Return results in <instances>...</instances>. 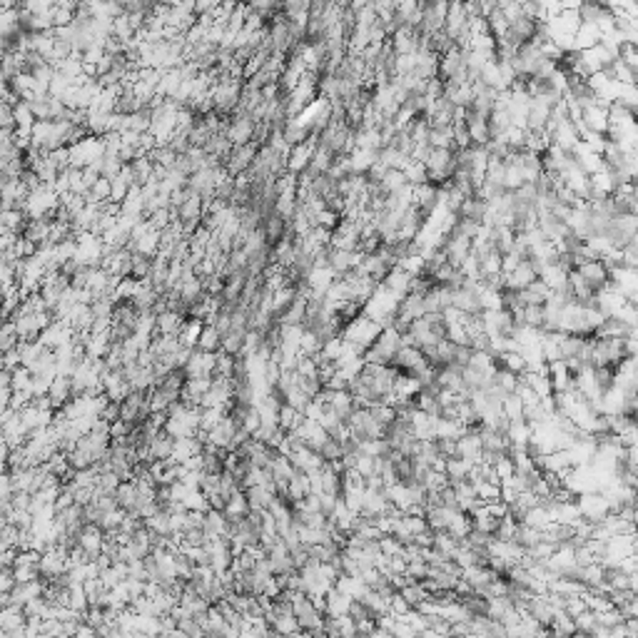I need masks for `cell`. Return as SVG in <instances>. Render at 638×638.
I'll use <instances>...</instances> for the list:
<instances>
[{"label":"cell","instance_id":"7402d4cb","mask_svg":"<svg viewBox=\"0 0 638 638\" xmlns=\"http://www.w3.org/2000/svg\"><path fill=\"white\" fill-rule=\"evenodd\" d=\"M252 509H250V501H247L245 491H240V494H235L230 501L225 504V516L230 519V524H240V521L250 519Z\"/></svg>","mask_w":638,"mask_h":638},{"label":"cell","instance_id":"6da1fadb","mask_svg":"<svg viewBox=\"0 0 638 638\" xmlns=\"http://www.w3.org/2000/svg\"><path fill=\"white\" fill-rule=\"evenodd\" d=\"M165 432L172 439H190L202 432V409L187 407L185 402H177L175 407L167 412Z\"/></svg>","mask_w":638,"mask_h":638},{"label":"cell","instance_id":"3957f363","mask_svg":"<svg viewBox=\"0 0 638 638\" xmlns=\"http://www.w3.org/2000/svg\"><path fill=\"white\" fill-rule=\"evenodd\" d=\"M60 207V195L53 190V187L40 185L38 190H33L28 195V202H25V212H28L30 220H40V217H55Z\"/></svg>","mask_w":638,"mask_h":638},{"label":"cell","instance_id":"e575fe53","mask_svg":"<svg viewBox=\"0 0 638 638\" xmlns=\"http://www.w3.org/2000/svg\"><path fill=\"white\" fill-rule=\"evenodd\" d=\"M225 417H227V409H220V407L202 409V432H205V434L212 432V429H215Z\"/></svg>","mask_w":638,"mask_h":638},{"label":"cell","instance_id":"5b68a950","mask_svg":"<svg viewBox=\"0 0 638 638\" xmlns=\"http://www.w3.org/2000/svg\"><path fill=\"white\" fill-rule=\"evenodd\" d=\"M70 569V551L65 546H50L43 556H40V576L43 581H55L65 576Z\"/></svg>","mask_w":638,"mask_h":638},{"label":"cell","instance_id":"603a6c76","mask_svg":"<svg viewBox=\"0 0 638 638\" xmlns=\"http://www.w3.org/2000/svg\"><path fill=\"white\" fill-rule=\"evenodd\" d=\"M397 315L412 319V322H417V319H422L424 315H427V302H424L422 295H414V292H409L407 297H404L402 302H399V310Z\"/></svg>","mask_w":638,"mask_h":638},{"label":"cell","instance_id":"2e32d148","mask_svg":"<svg viewBox=\"0 0 638 638\" xmlns=\"http://www.w3.org/2000/svg\"><path fill=\"white\" fill-rule=\"evenodd\" d=\"M210 387H212V379H187L185 389H182V402L187 407L202 409V402H205Z\"/></svg>","mask_w":638,"mask_h":638},{"label":"cell","instance_id":"277c9868","mask_svg":"<svg viewBox=\"0 0 638 638\" xmlns=\"http://www.w3.org/2000/svg\"><path fill=\"white\" fill-rule=\"evenodd\" d=\"M579 514L586 524H604L606 519L611 516V506L609 499L604 496V491H591V494H581L579 501Z\"/></svg>","mask_w":638,"mask_h":638},{"label":"cell","instance_id":"f35d334b","mask_svg":"<svg viewBox=\"0 0 638 638\" xmlns=\"http://www.w3.org/2000/svg\"><path fill=\"white\" fill-rule=\"evenodd\" d=\"M55 638H73V636H55Z\"/></svg>","mask_w":638,"mask_h":638},{"label":"cell","instance_id":"44dd1931","mask_svg":"<svg viewBox=\"0 0 638 638\" xmlns=\"http://www.w3.org/2000/svg\"><path fill=\"white\" fill-rule=\"evenodd\" d=\"M285 227H287V220L277 215V212L270 217H265V220H262V235H265L267 245L270 247L280 245V242L285 240Z\"/></svg>","mask_w":638,"mask_h":638},{"label":"cell","instance_id":"7a4b0ae2","mask_svg":"<svg viewBox=\"0 0 638 638\" xmlns=\"http://www.w3.org/2000/svg\"><path fill=\"white\" fill-rule=\"evenodd\" d=\"M290 594V601H292V611H295L297 616V624H300L302 631H307V634H315V631H322L324 629V621H327V614H324V609L317 604L312 596H307L305 591H287Z\"/></svg>","mask_w":638,"mask_h":638},{"label":"cell","instance_id":"83f0119b","mask_svg":"<svg viewBox=\"0 0 638 638\" xmlns=\"http://www.w3.org/2000/svg\"><path fill=\"white\" fill-rule=\"evenodd\" d=\"M297 297H300V290H297V287H292V285H287V287H282V290H277L275 295H272V312H275V317L280 319L282 315H285V312L297 302Z\"/></svg>","mask_w":638,"mask_h":638},{"label":"cell","instance_id":"f546056e","mask_svg":"<svg viewBox=\"0 0 638 638\" xmlns=\"http://www.w3.org/2000/svg\"><path fill=\"white\" fill-rule=\"evenodd\" d=\"M55 70H58L60 78L75 80V83H78L80 78H85V63H83V58H78V55H70V58L60 60V63L55 65Z\"/></svg>","mask_w":638,"mask_h":638},{"label":"cell","instance_id":"4316f807","mask_svg":"<svg viewBox=\"0 0 638 638\" xmlns=\"http://www.w3.org/2000/svg\"><path fill=\"white\" fill-rule=\"evenodd\" d=\"M177 295H180V300L185 302L187 307L197 305V302H202L207 297L205 292V280H200V277H195V280L185 282V285L177 287Z\"/></svg>","mask_w":638,"mask_h":638},{"label":"cell","instance_id":"8fae6325","mask_svg":"<svg viewBox=\"0 0 638 638\" xmlns=\"http://www.w3.org/2000/svg\"><path fill=\"white\" fill-rule=\"evenodd\" d=\"M215 369H217V354H207V352H200V349H195L190 362L185 364L187 379H215Z\"/></svg>","mask_w":638,"mask_h":638},{"label":"cell","instance_id":"d6a6232c","mask_svg":"<svg viewBox=\"0 0 638 638\" xmlns=\"http://www.w3.org/2000/svg\"><path fill=\"white\" fill-rule=\"evenodd\" d=\"M18 347H20V334H18V329H15V322H8V319H5L3 334H0V349H3V354H8V352H15Z\"/></svg>","mask_w":638,"mask_h":638},{"label":"cell","instance_id":"ac0fdd59","mask_svg":"<svg viewBox=\"0 0 638 638\" xmlns=\"http://www.w3.org/2000/svg\"><path fill=\"white\" fill-rule=\"evenodd\" d=\"M0 626H3V634H10V631H20L28 626V614H25L23 606H3V614H0Z\"/></svg>","mask_w":638,"mask_h":638},{"label":"cell","instance_id":"52a82bcc","mask_svg":"<svg viewBox=\"0 0 638 638\" xmlns=\"http://www.w3.org/2000/svg\"><path fill=\"white\" fill-rule=\"evenodd\" d=\"M260 143H247V145H237L235 150H232V155L227 158L225 167L227 172H230V177H240V175H247V172L255 167L257 162V155H260Z\"/></svg>","mask_w":638,"mask_h":638},{"label":"cell","instance_id":"4dcf8cb0","mask_svg":"<svg viewBox=\"0 0 638 638\" xmlns=\"http://www.w3.org/2000/svg\"><path fill=\"white\" fill-rule=\"evenodd\" d=\"M310 494H312V484H310V477H307V474H297V477L287 484V499H290L292 504H302Z\"/></svg>","mask_w":638,"mask_h":638},{"label":"cell","instance_id":"8d00e7d4","mask_svg":"<svg viewBox=\"0 0 638 638\" xmlns=\"http://www.w3.org/2000/svg\"><path fill=\"white\" fill-rule=\"evenodd\" d=\"M48 162L53 167H58L60 172H65L70 167V148H60V150H53V153H48Z\"/></svg>","mask_w":638,"mask_h":638},{"label":"cell","instance_id":"836d02e7","mask_svg":"<svg viewBox=\"0 0 638 638\" xmlns=\"http://www.w3.org/2000/svg\"><path fill=\"white\" fill-rule=\"evenodd\" d=\"M526 414V404L521 402L519 394H509V397L504 399V417L509 419V422H521Z\"/></svg>","mask_w":638,"mask_h":638},{"label":"cell","instance_id":"1f68e13d","mask_svg":"<svg viewBox=\"0 0 638 638\" xmlns=\"http://www.w3.org/2000/svg\"><path fill=\"white\" fill-rule=\"evenodd\" d=\"M245 337L247 332H240V329H230V332L222 334V352L230 354V357H240L242 347H245Z\"/></svg>","mask_w":638,"mask_h":638},{"label":"cell","instance_id":"cb8c5ba5","mask_svg":"<svg viewBox=\"0 0 638 638\" xmlns=\"http://www.w3.org/2000/svg\"><path fill=\"white\" fill-rule=\"evenodd\" d=\"M334 589H339L342 594H347L352 601H362L364 596L369 594V586L364 584L362 579H357V576H347V574L339 576L337 584H334Z\"/></svg>","mask_w":638,"mask_h":638},{"label":"cell","instance_id":"74e56055","mask_svg":"<svg viewBox=\"0 0 638 638\" xmlns=\"http://www.w3.org/2000/svg\"><path fill=\"white\" fill-rule=\"evenodd\" d=\"M73 638H100V634L95 629H90V626L83 621V624H80V629H78V634H75Z\"/></svg>","mask_w":638,"mask_h":638},{"label":"cell","instance_id":"4fadbf2b","mask_svg":"<svg viewBox=\"0 0 638 638\" xmlns=\"http://www.w3.org/2000/svg\"><path fill=\"white\" fill-rule=\"evenodd\" d=\"M75 399V384L73 377H58L48 389V402L55 414H60L70 402Z\"/></svg>","mask_w":638,"mask_h":638},{"label":"cell","instance_id":"5bb4252c","mask_svg":"<svg viewBox=\"0 0 638 638\" xmlns=\"http://www.w3.org/2000/svg\"><path fill=\"white\" fill-rule=\"evenodd\" d=\"M202 531H205L207 541H217V539H230L232 524L225 516V511L220 509H210L205 514V524H202Z\"/></svg>","mask_w":638,"mask_h":638},{"label":"cell","instance_id":"f1b7e54d","mask_svg":"<svg viewBox=\"0 0 638 638\" xmlns=\"http://www.w3.org/2000/svg\"><path fill=\"white\" fill-rule=\"evenodd\" d=\"M399 596H402L414 611H419V606L427 604L432 594H429V589L424 586V581H412V584H407L402 591H399Z\"/></svg>","mask_w":638,"mask_h":638},{"label":"cell","instance_id":"ffe728a7","mask_svg":"<svg viewBox=\"0 0 638 638\" xmlns=\"http://www.w3.org/2000/svg\"><path fill=\"white\" fill-rule=\"evenodd\" d=\"M187 317L177 315L172 310H165L158 315V337H180L182 327H185Z\"/></svg>","mask_w":638,"mask_h":638},{"label":"cell","instance_id":"ba28073f","mask_svg":"<svg viewBox=\"0 0 638 638\" xmlns=\"http://www.w3.org/2000/svg\"><path fill=\"white\" fill-rule=\"evenodd\" d=\"M240 429L242 427H237V422H232L230 417H225L212 432L205 434V447H215V449H220V452H235L237 432H240Z\"/></svg>","mask_w":638,"mask_h":638},{"label":"cell","instance_id":"d590c367","mask_svg":"<svg viewBox=\"0 0 638 638\" xmlns=\"http://www.w3.org/2000/svg\"><path fill=\"white\" fill-rule=\"evenodd\" d=\"M172 148V153L175 155H187L192 150V143H190V135L187 133H175L172 135V140L167 143Z\"/></svg>","mask_w":638,"mask_h":638},{"label":"cell","instance_id":"9a60e30c","mask_svg":"<svg viewBox=\"0 0 638 638\" xmlns=\"http://www.w3.org/2000/svg\"><path fill=\"white\" fill-rule=\"evenodd\" d=\"M317 153V143H305V145H297V148L290 150L287 155V172L295 177H300L307 167L312 165V158Z\"/></svg>","mask_w":638,"mask_h":638},{"label":"cell","instance_id":"e0dca14e","mask_svg":"<svg viewBox=\"0 0 638 638\" xmlns=\"http://www.w3.org/2000/svg\"><path fill=\"white\" fill-rule=\"evenodd\" d=\"M352 606H354V601L349 599L347 594H342L339 589H332L327 594V599H324V614H327L329 619H339V616H349Z\"/></svg>","mask_w":638,"mask_h":638},{"label":"cell","instance_id":"484cf974","mask_svg":"<svg viewBox=\"0 0 638 638\" xmlns=\"http://www.w3.org/2000/svg\"><path fill=\"white\" fill-rule=\"evenodd\" d=\"M115 499H118V506L125 511V514H135L138 509V484L135 481H123L115 491Z\"/></svg>","mask_w":638,"mask_h":638},{"label":"cell","instance_id":"d4e9b609","mask_svg":"<svg viewBox=\"0 0 638 638\" xmlns=\"http://www.w3.org/2000/svg\"><path fill=\"white\" fill-rule=\"evenodd\" d=\"M197 349L207 354H220L222 352V332L215 327V324H205L202 327V334L197 339Z\"/></svg>","mask_w":638,"mask_h":638},{"label":"cell","instance_id":"30bf717a","mask_svg":"<svg viewBox=\"0 0 638 638\" xmlns=\"http://www.w3.org/2000/svg\"><path fill=\"white\" fill-rule=\"evenodd\" d=\"M105 541H108V534L95 524H85L78 536V546L90 556V561H98L105 554Z\"/></svg>","mask_w":638,"mask_h":638},{"label":"cell","instance_id":"7c38bea8","mask_svg":"<svg viewBox=\"0 0 638 638\" xmlns=\"http://www.w3.org/2000/svg\"><path fill=\"white\" fill-rule=\"evenodd\" d=\"M130 392H133V389H130V382H128V377H125L123 369H115V372H110V369H108V372H105V377H103V394L110 399V402L123 404L125 399L130 397Z\"/></svg>","mask_w":638,"mask_h":638},{"label":"cell","instance_id":"9c48e42d","mask_svg":"<svg viewBox=\"0 0 638 638\" xmlns=\"http://www.w3.org/2000/svg\"><path fill=\"white\" fill-rule=\"evenodd\" d=\"M45 589H48V584H45L43 579H38V581H25V584H18L15 586L13 591H10L8 596H3V606H10V604H15V606H28L30 601H35V599H43L45 596Z\"/></svg>","mask_w":638,"mask_h":638},{"label":"cell","instance_id":"d6986e66","mask_svg":"<svg viewBox=\"0 0 638 638\" xmlns=\"http://www.w3.org/2000/svg\"><path fill=\"white\" fill-rule=\"evenodd\" d=\"M472 464L464 462V459L459 457H452L447 459V464H444V477H447L449 486H459L464 484V481H469V477H472Z\"/></svg>","mask_w":638,"mask_h":638},{"label":"cell","instance_id":"8992f818","mask_svg":"<svg viewBox=\"0 0 638 638\" xmlns=\"http://www.w3.org/2000/svg\"><path fill=\"white\" fill-rule=\"evenodd\" d=\"M225 135L232 145H247V143H255V135H257V123L252 115L245 113H235L230 120H227V128Z\"/></svg>","mask_w":638,"mask_h":638}]
</instances>
